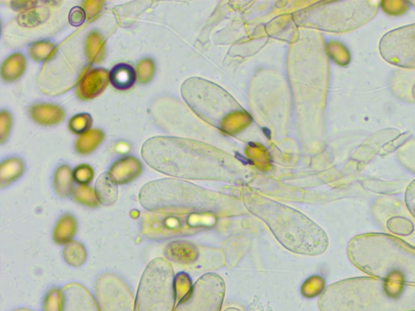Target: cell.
<instances>
[{"label": "cell", "mask_w": 415, "mask_h": 311, "mask_svg": "<svg viewBox=\"0 0 415 311\" xmlns=\"http://www.w3.org/2000/svg\"><path fill=\"white\" fill-rule=\"evenodd\" d=\"M320 311H415V284L376 278L342 280L326 288Z\"/></svg>", "instance_id": "1"}, {"label": "cell", "mask_w": 415, "mask_h": 311, "mask_svg": "<svg viewBox=\"0 0 415 311\" xmlns=\"http://www.w3.org/2000/svg\"><path fill=\"white\" fill-rule=\"evenodd\" d=\"M143 159L157 172L170 176L190 179H218L238 181L240 170L217 156L201 154L183 139L150 138L141 150Z\"/></svg>", "instance_id": "2"}, {"label": "cell", "mask_w": 415, "mask_h": 311, "mask_svg": "<svg viewBox=\"0 0 415 311\" xmlns=\"http://www.w3.org/2000/svg\"><path fill=\"white\" fill-rule=\"evenodd\" d=\"M242 204L266 223L282 246L299 255H322L329 247L325 232L302 213L266 197L245 191Z\"/></svg>", "instance_id": "3"}, {"label": "cell", "mask_w": 415, "mask_h": 311, "mask_svg": "<svg viewBox=\"0 0 415 311\" xmlns=\"http://www.w3.org/2000/svg\"><path fill=\"white\" fill-rule=\"evenodd\" d=\"M141 205L149 212L231 216L241 213L244 205L227 195L176 179L164 178L145 184L139 194Z\"/></svg>", "instance_id": "4"}, {"label": "cell", "mask_w": 415, "mask_h": 311, "mask_svg": "<svg viewBox=\"0 0 415 311\" xmlns=\"http://www.w3.org/2000/svg\"><path fill=\"white\" fill-rule=\"evenodd\" d=\"M353 264L373 278L415 284V247L387 234H365L348 247Z\"/></svg>", "instance_id": "5"}, {"label": "cell", "mask_w": 415, "mask_h": 311, "mask_svg": "<svg viewBox=\"0 0 415 311\" xmlns=\"http://www.w3.org/2000/svg\"><path fill=\"white\" fill-rule=\"evenodd\" d=\"M175 274L168 260L150 262L141 277L136 311H174L176 299Z\"/></svg>", "instance_id": "6"}, {"label": "cell", "mask_w": 415, "mask_h": 311, "mask_svg": "<svg viewBox=\"0 0 415 311\" xmlns=\"http://www.w3.org/2000/svg\"><path fill=\"white\" fill-rule=\"evenodd\" d=\"M209 215L147 212L141 217V231L149 239L164 240L193 233Z\"/></svg>", "instance_id": "7"}, {"label": "cell", "mask_w": 415, "mask_h": 311, "mask_svg": "<svg viewBox=\"0 0 415 311\" xmlns=\"http://www.w3.org/2000/svg\"><path fill=\"white\" fill-rule=\"evenodd\" d=\"M224 297L223 279L217 274L208 273L193 284L174 311H221Z\"/></svg>", "instance_id": "8"}, {"label": "cell", "mask_w": 415, "mask_h": 311, "mask_svg": "<svg viewBox=\"0 0 415 311\" xmlns=\"http://www.w3.org/2000/svg\"><path fill=\"white\" fill-rule=\"evenodd\" d=\"M96 295L100 311H136L134 295L122 278L105 273L97 280Z\"/></svg>", "instance_id": "9"}, {"label": "cell", "mask_w": 415, "mask_h": 311, "mask_svg": "<svg viewBox=\"0 0 415 311\" xmlns=\"http://www.w3.org/2000/svg\"><path fill=\"white\" fill-rule=\"evenodd\" d=\"M379 50L388 63L415 68V25L388 33L379 44Z\"/></svg>", "instance_id": "10"}, {"label": "cell", "mask_w": 415, "mask_h": 311, "mask_svg": "<svg viewBox=\"0 0 415 311\" xmlns=\"http://www.w3.org/2000/svg\"><path fill=\"white\" fill-rule=\"evenodd\" d=\"M62 311H100L89 290L79 284H70L62 290Z\"/></svg>", "instance_id": "11"}, {"label": "cell", "mask_w": 415, "mask_h": 311, "mask_svg": "<svg viewBox=\"0 0 415 311\" xmlns=\"http://www.w3.org/2000/svg\"><path fill=\"white\" fill-rule=\"evenodd\" d=\"M108 70L98 68L87 70L78 83L77 94L82 100L99 97L107 89L110 83Z\"/></svg>", "instance_id": "12"}, {"label": "cell", "mask_w": 415, "mask_h": 311, "mask_svg": "<svg viewBox=\"0 0 415 311\" xmlns=\"http://www.w3.org/2000/svg\"><path fill=\"white\" fill-rule=\"evenodd\" d=\"M142 170V164L138 159L127 156L114 162L109 174L117 184H127L135 180Z\"/></svg>", "instance_id": "13"}, {"label": "cell", "mask_w": 415, "mask_h": 311, "mask_svg": "<svg viewBox=\"0 0 415 311\" xmlns=\"http://www.w3.org/2000/svg\"><path fill=\"white\" fill-rule=\"evenodd\" d=\"M29 115L38 124L54 126L64 120L65 112L57 105L40 103L30 107Z\"/></svg>", "instance_id": "14"}, {"label": "cell", "mask_w": 415, "mask_h": 311, "mask_svg": "<svg viewBox=\"0 0 415 311\" xmlns=\"http://www.w3.org/2000/svg\"><path fill=\"white\" fill-rule=\"evenodd\" d=\"M110 83L114 89L127 91L131 89L138 81L136 70L126 63L118 64L110 70Z\"/></svg>", "instance_id": "15"}, {"label": "cell", "mask_w": 415, "mask_h": 311, "mask_svg": "<svg viewBox=\"0 0 415 311\" xmlns=\"http://www.w3.org/2000/svg\"><path fill=\"white\" fill-rule=\"evenodd\" d=\"M95 192L99 203L110 206L116 203L118 199L117 182L109 172L101 174L95 185Z\"/></svg>", "instance_id": "16"}, {"label": "cell", "mask_w": 415, "mask_h": 311, "mask_svg": "<svg viewBox=\"0 0 415 311\" xmlns=\"http://www.w3.org/2000/svg\"><path fill=\"white\" fill-rule=\"evenodd\" d=\"M26 65L25 57L20 52L11 55L4 61L1 67L3 80L6 82L18 80L25 72Z\"/></svg>", "instance_id": "17"}, {"label": "cell", "mask_w": 415, "mask_h": 311, "mask_svg": "<svg viewBox=\"0 0 415 311\" xmlns=\"http://www.w3.org/2000/svg\"><path fill=\"white\" fill-rule=\"evenodd\" d=\"M86 53L90 64H99L104 59L105 41L99 32L92 31L88 35Z\"/></svg>", "instance_id": "18"}, {"label": "cell", "mask_w": 415, "mask_h": 311, "mask_svg": "<svg viewBox=\"0 0 415 311\" xmlns=\"http://www.w3.org/2000/svg\"><path fill=\"white\" fill-rule=\"evenodd\" d=\"M165 254L175 262H188L196 258V248L186 242H175L167 246Z\"/></svg>", "instance_id": "19"}, {"label": "cell", "mask_w": 415, "mask_h": 311, "mask_svg": "<svg viewBox=\"0 0 415 311\" xmlns=\"http://www.w3.org/2000/svg\"><path fill=\"white\" fill-rule=\"evenodd\" d=\"M105 134L100 129H92L87 131L79 137L76 144V150L79 154H90L103 141Z\"/></svg>", "instance_id": "20"}, {"label": "cell", "mask_w": 415, "mask_h": 311, "mask_svg": "<svg viewBox=\"0 0 415 311\" xmlns=\"http://www.w3.org/2000/svg\"><path fill=\"white\" fill-rule=\"evenodd\" d=\"M24 172L23 162L16 157L7 159L2 162L0 166V182L1 186L8 185V183L14 182L16 179L21 177Z\"/></svg>", "instance_id": "21"}, {"label": "cell", "mask_w": 415, "mask_h": 311, "mask_svg": "<svg viewBox=\"0 0 415 311\" xmlns=\"http://www.w3.org/2000/svg\"><path fill=\"white\" fill-rule=\"evenodd\" d=\"M77 230L76 220L71 215H64L60 219L54 232V239L57 243L64 244L72 242Z\"/></svg>", "instance_id": "22"}, {"label": "cell", "mask_w": 415, "mask_h": 311, "mask_svg": "<svg viewBox=\"0 0 415 311\" xmlns=\"http://www.w3.org/2000/svg\"><path fill=\"white\" fill-rule=\"evenodd\" d=\"M73 172L67 165L60 166L55 174L54 184L57 193L61 196L73 194Z\"/></svg>", "instance_id": "23"}, {"label": "cell", "mask_w": 415, "mask_h": 311, "mask_svg": "<svg viewBox=\"0 0 415 311\" xmlns=\"http://www.w3.org/2000/svg\"><path fill=\"white\" fill-rule=\"evenodd\" d=\"M64 257L71 266H81L86 260V251L83 245L72 241L66 245L64 249Z\"/></svg>", "instance_id": "24"}, {"label": "cell", "mask_w": 415, "mask_h": 311, "mask_svg": "<svg viewBox=\"0 0 415 311\" xmlns=\"http://www.w3.org/2000/svg\"><path fill=\"white\" fill-rule=\"evenodd\" d=\"M55 51V44L46 40L35 42L29 48L31 59L37 62H44L49 59Z\"/></svg>", "instance_id": "25"}, {"label": "cell", "mask_w": 415, "mask_h": 311, "mask_svg": "<svg viewBox=\"0 0 415 311\" xmlns=\"http://www.w3.org/2000/svg\"><path fill=\"white\" fill-rule=\"evenodd\" d=\"M49 16V12L47 8H40L39 10L35 8L26 12L22 13L19 16V24L24 27H34L38 25L43 23Z\"/></svg>", "instance_id": "26"}, {"label": "cell", "mask_w": 415, "mask_h": 311, "mask_svg": "<svg viewBox=\"0 0 415 311\" xmlns=\"http://www.w3.org/2000/svg\"><path fill=\"white\" fill-rule=\"evenodd\" d=\"M92 124L90 113H81L71 118L68 128L72 133L77 135H83L89 131Z\"/></svg>", "instance_id": "27"}, {"label": "cell", "mask_w": 415, "mask_h": 311, "mask_svg": "<svg viewBox=\"0 0 415 311\" xmlns=\"http://www.w3.org/2000/svg\"><path fill=\"white\" fill-rule=\"evenodd\" d=\"M155 63L151 58L141 59L136 65V75L140 84H148L153 80L155 74Z\"/></svg>", "instance_id": "28"}, {"label": "cell", "mask_w": 415, "mask_h": 311, "mask_svg": "<svg viewBox=\"0 0 415 311\" xmlns=\"http://www.w3.org/2000/svg\"><path fill=\"white\" fill-rule=\"evenodd\" d=\"M77 202L88 207H96L99 204L95 190L88 186H79L74 189L72 194Z\"/></svg>", "instance_id": "29"}, {"label": "cell", "mask_w": 415, "mask_h": 311, "mask_svg": "<svg viewBox=\"0 0 415 311\" xmlns=\"http://www.w3.org/2000/svg\"><path fill=\"white\" fill-rule=\"evenodd\" d=\"M74 181L79 186H87L94 178V170L90 165L82 164L77 166L73 172Z\"/></svg>", "instance_id": "30"}, {"label": "cell", "mask_w": 415, "mask_h": 311, "mask_svg": "<svg viewBox=\"0 0 415 311\" xmlns=\"http://www.w3.org/2000/svg\"><path fill=\"white\" fill-rule=\"evenodd\" d=\"M62 291L53 288L47 293L44 301V311H62Z\"/></svg>", "instance_id": "31"}, {"label": "cell", "mask_w": 415, "mask_h": 311, "mask_svg": "<svg viewBox=\"0 0 415 311\" xmlns=\"http://www.w3.org/2000/svg\"><path fill=\"white\" fill-rule=\"evenodd\" d=\"M192 287L191 280H190L188 275L185 273L179 274L175 280L176 299L178 301L182 299L191 290Z\"/></svg>", "instance_id": "32"}, {"label": "cell", "mask_w": 415, "mask_h": 311, "mask_svg": "<svg viewBox=\"0 0 415 311\" xmlns=\"http://www.w3.org/2000/svg\"><path fill=\"white\" fill-rule=\"evenodd\" d=\"M12 124V118L10 113L7 111H2L0 113V139L3 144L6 141L8 135H10Z\"/></svg>", "instance_id": "33"}, {"label": "cell", "mask_w": 415, "mask_h": 311, "mask_svg": "<svg viewBox=\"0 0 415 311\" xmlns=\"http://www.w3.org/2000/svg\"><path fill=\"white\" fill-rule=\"evenodd\" d=\"M323 280L318 278H312L310 280H307L303 288L304 295L308 297H314L322 291L323 288Z\"/></svg>", "instance_id": "34"}, {"label": "cell", "mask_w": 415, "mask_h": 311, "mask_svg": "<svg viewBox=\"0 0 415 311\" xmlns=\"http://www.w3.org/2000/svg\"><path fill=\"white\" fill-rule=\"evenodd\" d=\"M86 17V13L82 7H74L69 12V23L74 27H78L85 22Z\"/></svg>", "instance_id": "35"}, {"label": "cell", "mask_w": 415, "mask_h": 311, "mask_svg": "<svg viewBox=\"0 0 415 311\" xmlns=\"http://www.w3.org/2000/svg\"><path fill=\"white\" fill-rule=\"evenodd\" d=\"M104 2L103 1H86L82 3V8L85 10L88 19L94 18L103 10Z\"/></svg>", "instance_id": "36"}, {"label": "cell", "mask_w": 415, "mask_h": 311, "mask_svg": "<svg viewBox=\"0 0 415 311\" xmlns=\"http://www.w3.org/2000/svg\"><path fill=\"white\" fill-rule=\"evenodd\" d=\"M405 203L410 213L415 218V180L410 184L406 191Z\"/></svg>", "instance_id": "37"}, {"label": "cell", "mask_w": 415, "mask_h": 311, "mask_svg": "<svg viewBox=\"0 0 415 311\" xmlns=\"http://www.w3.org/2000/svg\"><path fill=\"white\" fill-rule=\"evenodd\" d=\"M38 2L34 1H23V2H12L11 5L13 10L16 11H22L25 10L26 12L29 11L31 10H34V8H37V4Z\"/></svg>", "instance_id": "38"}, {"label": "cell", "mask_w": 415, "mask_h": 311, "mask_svg": "<svg viewBox=\"0 0 415 311\" xmlns=\"http://www.w3.org/2000/svg\"><path fill=\"white\" fill-rule=\"evenodd\" d=\"M224 311H241V310H238L237 308H227V309L225 310Z\"/></svg>", "instance_id": "39"}, {"label": "cell", "mask_w": 415, "mask_h": 311, "mask_svg": "<svg viewBox=\"0 0 415 311\" xmlns=\"http://www.w3.org/2000/svg\"><path fill=\"white\" fill-rule=\"evenodd\" d=\"M14 311H34V310H28V309H18V310H16Z\"/></svg>", "instance_id": "40"}, {"label": "cell", "mask_w": 415, "mask_h": 311, "mask_svg": "<svg viewBox=\"0 0 415 311\" xmlns=\"http://www.w3.org/2000/svg\"><path fill=\"white\" fill-rule=\"evenodd\" d=\"M414 98H415V86H414Z\"/></svg>", "instance_id": "41"}]
</instances>
